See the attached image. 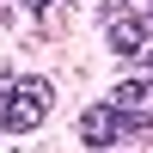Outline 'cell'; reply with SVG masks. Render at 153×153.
I'll return each instance as SVG.
<instances>
[{
    "instance_id": "1",
    "label": "cell",
    "mask_w": 153,
    "mask_h": 153,
    "mask_svg": "<svg viewBox=\"0 0 153 153\" xmlns=\"http://www.w3.org/2000/svg\"><path fill=\"white\" fill-rule=\"evenodd\" d=\"M49 104H55L49 80L19 74V80H6V86H0V129H6V135H31L37 123L49 117Z\"/></svg>"
},
{
    "instance_id": "2",
    "label": "cell",
    "mask_w": 153,
    "mask_h": 153,
    "mask_svg": "<svg viewBox=\"0 0 153 153\" xmlns=\"http://www.w3.org/2000/svg\"><path fill=\"white\" fill-rule=\"evenodd\" d=\"M147 43H153V0H117L110 6V49L141 55Z\"/></svg>"
},
{
    "instance_id": "3",
    "label": "cell",
    "mask_w": 153,
    "mask_h": 153,
    "mask_svg": "<svg viewBox=\"0 0 153 153\" xmlns=\"http://www.w3.org/2000/svg\"><path fill=\"white\" fill-rule=\"evenodd\" d=\"M104 104L123 117V129H129V135H147V129H153V74H141V80H123L117 92L104 98Z\"/></svg>"
},
{
    "instance_id": "4",
    "label": "cell",
    "mask_w": 153,
    "mask_h": 153,
    "mask_svg": "<svg viewBox=\"0 0 153 153\" xmlns=\"http://www.w3.org/2000/svg\"><path fill=\"white\" fill-rule=\"evenodd\" d=\"M117 135H129V129H123V117H117L110 104H92V110L80 117V141H86V147H110Z\"/></svg>"
},
{
    "instance_id": "5",
    "label": "cell",
    "mask_w": 153,
    "mask_h": 153,
    "mask_svg": "<svg viewBox=\"0 0 153 153\" xmlns=\"http://www.w3.org/2000/svg\"><path fill=\"white\" fill-rule=\"evenodd\" d=\"M25 6H31V12H49V6H55V0H25Z\"/></svg>"
},
{
    "instance_id": "6",
    "label": "cell",
    "mask_w": 153,
    "mask_h": 153,
    "mask_svg": "<svg viewBox=\"0 0 153 153\" xmlns=\"http://www.w3.org/2000/svg\"><path fill=\"white\" fill-rule=\"evenodd\" d=\"M147 68H153V43H147Z\"/></svg>"
},
{
    "instance_id": "7",
    "label": "cell",
    "mask_w": 153,
    "mask_h": 153,
    "mask_svg": "<svg viewBox=\"0 0 153 153\" xmlns=\"http://www.w3.org/2000/svg\"><path fill=\"white\" fill-rule=\"evenodd\" d=\"M110 6H117V0H110Z\"/></svg>"
}]
</instances>
